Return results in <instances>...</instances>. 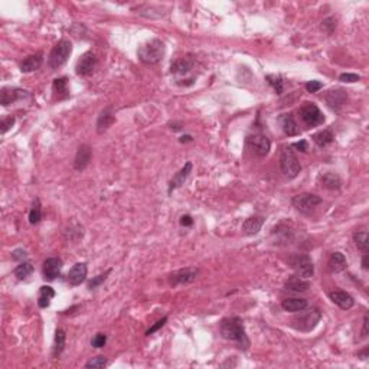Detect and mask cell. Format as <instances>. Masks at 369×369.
<instances>
[{
	"instance_id": "cell-39",
	"label": "cell",
	"mask_w": 369,
	"mask_h": 369,
	"mask_svg": "<svg viewBox=\"0 0 369 369\" xmlns=\"http://www.w3.org/2000/svg\"><path fill=\"white\" fill-rule=\"evenodd\" d=\"M323 88V84L320 81H316V80H313V81H309L306 84V90L307 92H312V94H315V92H317V91H320Z\"/></svg>"
},
{
	"instance_id": "cell-5",
	"label": "cell",
	"mask_w": 369,
	"mask_h": 369,
	"mask_svg": "<svg viewBox=\"0 0 369 369\" xmlns=\"http://www.w3.org/2000/svg\"><path fill=\"white\" fill-rule=\"evenodd\" d=\"M72 54V44L66 39H61L56 45L52 48L51 54H49V59H48V65L51 70H58L61 68L63 63L68 61L70 55Z\"/></svg>"
},
{
	"instance_id": "cell-42",
	"label": "cell",
	"mask_w": 369,
	"mask_h": 369,
	"mask_svg": "<svg viewBox=\"0 0 369 369\" xmlns=\"http://www.w3.org/2000/svg\"><path fill=\"white\" fill-rule=\"evenodd\" d=\"M13 124H15V117H12V116H10V117L5 118V120L2 121V135L8 133L10 128L13 127Z\"/></svg>"
},
{
	"instance_id": "cell-36",
	"label": "cell",
	"mask_w": 369,
	"mask_h": 369,
	"mask_svg": "<svg viewBox=\"0 0 369 369\" xmlns=\"http://www.w3.org/2000/svg\"><path fill=\"white\" fill-rule=\"evenodd\" d=\"M107 365H108V360L106 356H95V358H92V359L88 360V362L85 363V368L99 369V368L107 366Z\"/></svg>"
},
{
	"instance_id": "cell-47",
	"label": "cell",
	"mask_w": 369,
	"mask_h": 369,
	"mask_svg": "<svg viewBox=\"0 0 369 369\" xmlns=\"http://www.w3.org/2000/svg\"><path fill=\"white\" fill-rule=\"evenodd\" d=\"M368 261H369V255H368V252H366V254H365V255L362 257V269H363L365 271L369 270V262Z\"/></svg>"
},
{
	"instance_id": "cell-35",
	"label": "cell",
	"mask_w": 369,
	"mask_h": 369,
	"mask_svg": "<svg viewBox=\"0 0 369 369\" xmlns=\"http://www.w3.org/2000/svg\"><path fill=\"white\" fill-rule=\"evenodd\" d=\"M265 80L269 81V84L274 88V91H276L277 94H281V92H283V90H284V81H283V78H281L280 75H267Z\"/></svg>"
},
{
	"instance_id": "cell-6",
	"label": "cell",
	"mask_w": 369,
	"mask_h": 369,
	"mask_svg": "<svg viewBox=\"0 0 369 369\" xmlns=\"http://www.w3.org/2000/svg\"><path fill=\"white\" fill-rule=\"evenodd\" d=\"M291 267L297 273L298 277L303 279H310L315 274V265L312 258L307 254H296L294 257H291Z\"/></svg>"
},
{
	"instance_id": "cell-19",
	"label": "cell",
	"mask_w": 369,
	"mask_h": 369,
	"mask_svg": "<svg viewBox=\"0 0 369 369\" xmlns=\"http://www.w3.org/2000/svg\"><path fill=\"white\" fill-rule=\"evenodd\" d=\"M262 225H264V216L254 215L247 218L243 224V232L245 235H255L261 231Z\"/></svg>"
},
{
	"instance_id": "cell-23",
	"label": "cell",
	"mask_w": 369,
	"mask_h": 369,
	"mask_svg": "<svg viewBox=\"0 0 369 369\" xmlns=\"http://www.w3.org/2000/svg\"><path fill=\"white\" fill-rule=\"evenodd\" d=\"M42 62H44V54H42V52L30 55V56H27L25 61H22V63H20V71L22 72L36 71V70L41 68Z\"/></svg>"
},
{
	"instance_id": "cell-3",
	"label": "cell",
	"mask_w": 369,
	"mask_h": 369,
	"mask_svg": "<svg viewBox=\"0 0 369 369\" xmlns=\"http://www.w3.org/2000/svg\"><path fill=\"white\" fill-rule=\"evenodd\" d=\"M303 312V310H301ZM320 319H322V312H320V309H317V307H312V309H309L306 312H303V313H300L297 315L293 320H291V327L293 329H296L298 332H312L313 329H315L316 326L319 324L320 322Z\"/></svg>"
},
{
	"instance_id": "cell-43",
	"label": "cell",
	"mask_w": 369,
	"mask_h": 369,
	"mask_svg": "<svg viewBox=\"0 0 369 369\" xmlns=\"http://www.w3.org/2000/svg\"><path fill=\"white\" fill-rule=\"evenodd\" d=\"M26 257H27L26 251L22 250V248H18V250H15V251L12 252V258L16 260V261H25Z\"/></svg>"
},
{
	"instance_id": "cell-4",
	"label": "cell",
	"mask_w": 369,
	"mask_h": 369,
	"mask_svg": "<svg viewBox=\"0 0 369 369\" xmlns=\"http://www.w3.org/2000/svg\"><path fill=\"white\" fill-rule=\"evenodd\" d=\"M280 169L287 179L297 178L298 173L301 171L297 154L294 153V150L291 147H283L281 154H280Z\"/></svg>"
},
{
	"instance_id": "cell-10",
	"label": "cell",
	"mask_w": 369,
	"mask_h": 369,
	"mask_svg": "<svg viewBox=\"0 0 369 369\" xmlns=\"http://www.w3.org/2000/svg\"><path fill=\"white\" fill-rule=\"evenodd\" d=\"M95 65H97L95 54H94L92 51H87V52L78 59V62L75 65V71H77V74H78L80 77H88V75H91V74L94 72Z\"/></svg>"
},
{
	"instance_id": "cell-12",
	"label": "cell",
	"mask_w": 369,
	"mask_h": 369,
	"mask_svg": "<svg viewBox=\"0 0 369 369\" xmlns=\"http://www.w3.org/2000/svg\"><path fill=\"white\" fill-rule=\"evenodd\" d=\"M198 277V270L193 267H188V269H182V270L175 271L169 276V283L171 286H178V284H188L195 281Z\"/></svg>"
},
{
	"instance_id": "cell-17",
	"label": "cell",
	"mask_w": 369,
	"mask_h": 369,
	"mask_svg": "<svg viewBox=\"0 0 369 369\" xmlns=\"http://www.w3.org/2000/svg\"><path fill=\"white\" fill-rule=\"evenodd\" d=\"M87 273H88L87 264L85 262H77L68 273V283L71 286H80L87 279Z\"/></svg>"
},
{
	"instance_id": "cell-16",
	"label": "cell",
	"mask_w": 369,
	"mask_h": 369,
	"mask_svg": "<svg viewBox=\"0 0 369 369\" xmlns=\"http://www.w3.org/2000/svg\"><path fill=\"white\" fill-rule=\"evenodd\" d=\"M26 97H29L27 91L19 90V88H3L0 94V103H2V106L8 107L10 104L16 103L18 99H23Z\"/></svg>"
},
{
	"instance_id": "cell-14",
	"label": "cell",
	"mask_w": 369,
	"mask_h": 369,
	"mask_svg": "<svg viewBox=\"0 0 369 369\" xmlns=\"http://www.w3.org/2000/svg\"><path fill=\"white\" fill-rule=\"evenodd\" d=\"M91 157H92V149H91L88 144H81L77 150L75 154V160H74V167L75 171L81 172L84 171L91 162Z\"/></svg>"
},
{
	"instance_id": "cell-44",
	"label": "cell",
	"mask_w": 369,
	"mask_h": 369,
	"mask_svg": "<svg viewBox=\"0 0 369 369\" xmlns=\"http://www.w3.org/2000/svg\"><path fill=\"white\" fill-rule=\"evenodd\" d=\"M293 147H296V149H298L303 153H307V150H309V144H307L306 140H300L297 143L293 144Z\"/></svg>"
},
{
	"instance_id": "cell-11",
	"label": "cell",
	"mask_w": 369,
	"mask_h": 369,
	"mask_svg": "<svg viewBox=\"0 0 369 369\" xmlns=\"http://www.w3.org/2000/svg\"><path fill=\"white\" fill-rule=\"evenodd\" d=\"M324 101L329 107L334 110V111H339L341 108L346 106V101H348V92L343 90V88H333V90L327 91L326 95H324Z\"/></svg>"
},
{
	"instance_id": "cell-18",
	"label": "cell",
	"mask_w": 369,
	"mask_h": 369,
	"mask_svg": "<svg viewBox=\"0 0 369 369\" xmlns=\"http://www.w3.org/2000/svg\"><path fill=\"white\" fill-rule=\"evenodd\" d=\"M195 66V61L192 56H182L178 61L172 63L171 71L175 75H188Z\"/></svg>"
},
{
	"instance_id": "cell-27",
	"label": "cell",
	"mask_w": 369,
	"mask_h": 369,
	"mask_svg": "<svg viewBox=\"0 0 369 369\" xmlns=\"http://www.w3.org/2000/svg\"><path fill=\"white\" fill-rule=\"evenodd\" d=\"M281 307H283V310L291 312V313H294V312H301V310H305L307 307V300L306 298H298V297L284 298V300L281 301Z\"/></svg>"
},
{
	"instance_id": "cell-34",
	"label": "cell",
	"mask_w": 369,
	"mask_h": 369,
	"mask_svg": "<svg viewBox=\"0 0 369 369\" xmlns=\"http://www.w3.org/2000/svg\"><path fill=\"white\" fill-rule=\"evenodd\" d=\"M33 271V265L30 262L27 261H22L19 264L18 267L15 269V276L18 280H25L27 279Z\"/></svg>"
},
{
	"instance_id": "cell-41",
	"label": "cell",
	"mask_w": 369,
	"mask_h": 369,
	"mask_svg": "<svg viewBox=\"0 0 369 369\" xmlns=\"http://www.w3.org/2000/svg\"><path fill=\"white\" fill-rule=\"evenodd\" d=\"M339 80L342 82H358L360 80V77L359 75H356V74L345 72V74H342V75L339 77Z\"/></svg>"
},
{
	"instance_id": "cell-28",
	"label": "cell",
	"mask_w": 369,
	"mask_h": 369,
	"mask_svg": "<svg viewBox=\"0 0 369 369\" xmlns=\"http://www.w3.org/2000/svg\"><path fill=\"white\" fill-rule=\"evenodd\" d=\"M327 265H329V270L332 271V273H342L346 269L348 261H346V257L343 255L342 252L336 251L329 257Z\"/></svg>"
},
{
	"instance_id": "cell-24",
	"label": "cell",
	"mask_w": 369,
	"mask_h": 369,
	"mask_svg": "<svg viewBox=\"0 0 369 369\" xmlns=\"http://www.w3.org/2000/svg\"><path fill=\"white\" fill-rule=\"evenodd\" d=\"M114 121H116V117H114V114H113L111 108L110 107L104 108V110L99 113L98 120H97V131H98L99 135H101V133H104V131H106L108 127L111 126Z\"/></svg>"
},
{
	"instance_id": "cell-48",
	"label": "cell",
	"mask_w": 369,
	"mask_h": 369,
	"mask_svg": "<svg viewBox=\"0 0 369 369\" xmlns=\"http://www.w3.org/2000/svg\"><path fill=\"white\" fill-rule=\"evenodd\" d=\"M180 142H182V143H185V142H192V136H183V137H180Z\"/></svg>"
},
{
	"instance_id": "cell-8",
	"label": "cell",
	"mask_w": 369,
	"mask_h": 369,
	"mask_svg": "<svg viewBox=\"0 0 369 369\" xmlns=\"http://www.w3.org/2000/svg\"><path fill=\"white\" fill-rule=\"evenodd\" d=\"M300 117L307 127H317L324 123V116L320 108L310 103L300 108Z\"/></svg>"
},
{
	"instance_id": "cell-1",
	"label": "cell",
	"mask_w": 369,
	"mask_h": 369,
	"mask_svg": "<svg viewBox=\"0 0 369 369\" xmlns=\"http://www.w3.org/2000/svg\"><path fill=\"white\" fill-rule=\"evenodd\" d=\"M219 332L222 338L238 345L240 349L247 351L250 348V339L247 336L243 320L240 317H226L219 323Z\"/></svg>"
},
{
	"instance_id": "cell-38",
	"label": "cell",
	"mask_w": 369,
	"mask_h": 369,
	"mask_svg": "<svg viewBox=\"0 0 369 369\" xmlns=\"http://www.w3.org/2000/svg\"><path fill=\"white\" fill-rule=\"evenodd\" d=\"M106 343H107V336L104 333H97L94 336V339L91 341V345H92V348H104L106 346Z\"/></svg>"
},
{
	"instance_id": "cell-26",
	"label": "cell",
	"mask_w": 369,
	"mask_h": 369,
	"mask_svg": "<svg viewBox=\"0 0 369 369\" xmlns=\"http://www.w3.org/2000/svg\"><path fill=\"white\" fill-rule=\"evenodd\" d=\"M52 91H54L55 99L61 101L70 97V90H68V80L62 77V78H56L54 80L52 84Z\"/></svg>"
},
{
	"instance_id": "cell-46",
	"label": "cell",
	"mask_w": 369,
	"mask_h": 369,
	"mask_svg": "<svg viewBox=\"0 0 369 369\" xmlns=\"http://www.w3.org/2000/svg\"><path fill=\"white\" fill-rule=\"evenodd\" d=\"M368 315H365V317H363V327H362V338L368 336Z\"/></svg>"
},
{
	"instance_id": "cell-2",
	"label": "cell",
	"mask_w": 369,
	"mask_h": 369,
	"mask_svg": "<svg viewBox=\"0 0 369 369\" xmlns=\"http://www.w3.org/2000/svg\"><path fill=\"white\" fill-rule=\"evenodd\" d=\"M164 52H166V46L162 41L160 39H152V41H147L146 44L139 48L137 56L146 65H154V63L162 61Z\"/></svg>"
},
{
	"instance_id": "cell-32",
	"label": "cell",
	"mask_w": 369,
	"mask_h": 369,
	"mask_svg": "<svg viewBox=\"0 0 369 369\" xmlns=\"http://www.w3.org/2000/svg\"><path fill=\"white\" fill-rule=\"evenodd\" d=\"M353 241H355V245L358 247V250L365 254L369 251V237L366 231H355Z\"/></svg>"
},
{
	"instance_id": "cell-21",
	"label": "cell",
	"mask_w": 369,
	"mask_h": 369,
	"mask_svg": "<svg viewBox=\"0 0 369 369\" xmlns=\"http://www.w3.org/2000/svg\"><path fill=\"white\" fill-rule=\"evenodd\" d=\"M319 182L324 189L329 190H338L341 189V186H342V180L339 178V175L333 173V172H326L323 175H320Z\"/></svg>"
},
{
	"instance_id": "cell-29",
	"label": "cell",
	"mask_w": 369,
	"mask_h": 369,
	"mask_svg": "<svg viewBox=\"0 0 369 369\" xmlns=\"http://www.w3.org/2000/svg\"><path fill=\"white\" fill-rule=\"evenodd\" d=\"M55 297V290L49 286H42L39 288V297H38V306L41 309H46L51 305V300Z\"/></svg>"
},
{
	"instance_id": "cell-40",
	"label": "cell",
	"mask_w": 369,
	"mask_h": 369,
	"mask_svg": "<svg viewBox=\"0 0 369 369\" xmlns=\"http://www.w3.org/2000/svg\"><path fill=\"white\" fill-rule=\"evenodd\" d=\"M166 322H167V316H164V317H162L160 320H157V322H156V323H154L153 326H152V327H150V329H149V330L146 332V334H147V336L153 334L154 332H157V330H159L160 327H163Z\"/></svg>"
},
{
	"instance_id": "cell-20",
	"label": "cell",
	"mask_w": 369,
	"mask_h": 369,
	"mask_svg": "<svg viewBox=\"0 0 369 369\" xmlns=\"http://www.w3.org/2000/svg\"><path fill=\"white\" fill-rule=\"evenodd\" d=\"M310 281L303 277H298V276H293L286 281L284 288L288 291H293V293H305L310 288Z\"/></svg>"
},
{
	"instance_id": "cell-45",
	"label": "cell",
	"mask_w": 369,
	"mask_h": 369,
	"mask_svg": "<svg viewBox=\"0 0 369 369\" xmlns=\"http://www.w3.org/2000/svg\"><path fill=\"white\" fill-rule=\"evenodd\" d=\"M180 225L182 226H192L193 225V219L190 215H182L180 216Z\"/></svg>"
},
{
	"instance_id": "cell-33",
	"label": "cell",
	"mask_w": 369,
	"mask_h": 369,
	"mask_svg": "<svg viewBox=\"0 0 369 369\" xmlns=\"http://www.w3.org/2000/svg\"><path fill=\"white\" fill-rule=\"evenodd\" d=\"M42 218V208H41V200L39 199H35L33 204H32V209L29 212V224L30 225H36L39 224Z\"/></svg>"
},
{
	"instance_id": "cell-37",
	"label": "cell",
	"mask_w": 369,
	"mask_h": 369,
	"mask_svg": "<svg viewBox=\"0 0 369 369\" xmlns=\"http://www.w3.org/2000/svg\"><path fill=\"white\" fill-rule=\"evenodd\" d=\"M110 273H111V270H107L106 273H103V274H98L97 277H92V280L88 281V288H90V290H94V288L99 287V286L107 280V277L110 276Z\"/></svg>"
},
{
	"instance_id": "cell-22",
	"label": "cell",
	"mask_w": 369,
	"mask_h": 369,
	"mask_svg": "<svg viewBox=\"0 0 369 369\" xmlns=\"http://www.w3.org/2000/svg\"><path fill=\"white\" fill-rule=\"evenodd\" d=\"M279 124L281 130L284 131L286 136H297L298 135V126L294 121V118L291 114H281L279 117Z\"/></svg>"
},
{
	"instance_id": "cell-25",
	"label": "cell",
	"mask_w": 369,
	"mask_h": 369,
	"mask_svg": "<svg viewBox=\"0 0 369 369\" xmlns=\"http://www.w3.org/2000/svg\"><path fill=\"white\" fill-rule=\"evenodd\" d=\"M192 172V163L188 162L182 169H180L175 176H173V179L171 180V185H169V193H171L172 190L176 189V188H180L183 183H185V180L188 179V176H189V173Z\"/></svg>"
},
{
	"instance_id": "cell-9",
	"label": "cell",
	"mask_w": 369,
	"mask_h": 369,
	"mask_svg": "<svg viewBox=\"0 0 369 369\" xmlns=\"http://www.w3.org/2000/svg\"><path fill=\"white\" fill-rule=\"evenodd\" d=\"M247 144H248V147L251 149L252 152L257 154V156H260V157L267 156L271 149L270 139L264 135L250 136L247 139Z\"/></svg>"
},
{
	"instance_id": "cell-15",
	"label": "cell",
	"mask_w": 369,
	"mask_h": 369,
	"mask_svg": "<svg viewBox=\"0 0 369 369\" xmlns=\"http://www.w3.org/2000/svg\"><path fill=\"white\" fill-rule=\"evenodd\" d=\"M329 298L333 301L336 306H339L343 310H349L355 306V300L349 293L343 291V290H333L329 293Z\"/></svg>"
},
{
	"instance_id": "cell-31",
	"label": "cell",
	"mask_w": 369,
	"mask_h": 369,
	"mask_svg": "<svg viewBox=\"0 0 369 369\" xmlns=\"http://www.w3.org/2000/svg\"><path fill=\"white\" fill-rule=\"evenodd\" d=\"M65 342H66V334L62 329H56L55 332V341H54V349H52V355L54 358L61 356V353L65 349Z\"/></svg>"
},
{
	"instance_id": "cell-7",
	"label": "cell",
	"mask_w": 369,
	"mask_h": 369,
	"mask_svg": "<svg viewBox=\"0 0 369 369\" xmlns=\"http://www.w3.org/2000/svg\"><path fill=\"white\" fill-rule=\"evenodd\" d=\"M323 202V199L315 193H298L291 199V205L297 209L298 212H310L316 207H319Z\"/></svg>"
},
{
	"instance_id": "cell-13",
	"label": "cell",
	"mask_w": 369,
	"mask_h": 369,
	"mask_svg": "<svg viewBox=\"0 0 369 369\" xmlns=\"http://www.w3.org/2000/svg\"><path fill=\"white\" fill-rule=\"evenodd\" d=\"M62 260L61 258H58V257H51V258H48L45 260L44 262V267H42V273H44V279L45 280H49V281H52L55 280L59 274H61V271H62Z\"/></svg>"
},
{
	"instance_id": "cell-30",
	"label": "cell",
	"mask_w": 369,
	"mask_h": 369,
	"mask_svg": "<svg viewBox=\"0 0 369 369\" xmlns=\"http://www.w3.org/2000/svg\"><path fill=\"white\" fill-rule=\"evenodd\" d=\"M334 136H333V130L332 128H324L322 131H319V133H316L313 136V140H315V143L319 146V147H326V146H329V144L333 142Z\"/></svg>"
}]
</instances>
